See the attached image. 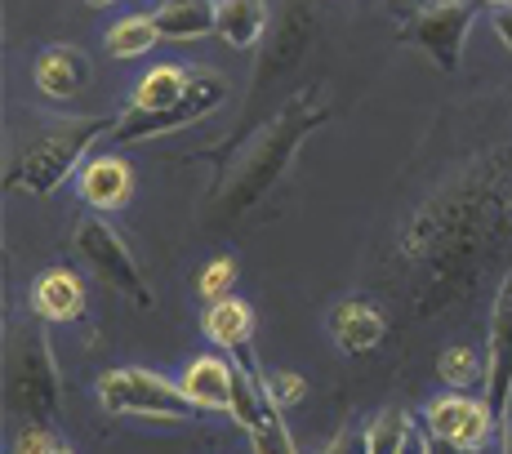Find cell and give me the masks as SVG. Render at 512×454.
<instances>
[{"label": "cell", "mask_w": 512, "mask_h": 454, "mask_svg": "<svg viewBox=\"0 0 512 454\" xmlns=\"http://www.w3.org/2000/svg\"><path fill=\"white\" fill-rule=\"evenodd\" d=\"M512 245V143L477 152L410 210L397 254L415 272V317L468 303L486 268Z\"/></svg>", "instance_id": "cell-1"}, {"label": "cell", "mask_w": 512, "mask_h": 454, "mask_svg": "<svg viewBox=\"0 0 512 454\" xmlns=\"http://www.w3.org/2000/svg\"><path fill=\"white\" fill-rule=\"evenodd\" d=\"M330 121V98L321 85H303L294 90L268 121L259 125L250 138L241 143L236 161L214 179V219L232 223L241 214H250L272 187L281 183V174L290 170L294 152L312 130Z\"/></svg>", "instance_id": "cell-2"}, {"label": "cell", "mask_w": 512, "mask_h": 454, "mask_svg": "<svg viewBox=\"0 0 512 454\" xmlns=\"http://www.w3.org/2000/svg\"><path fill=\"white\" fill-rule=\"evenodd\" d=\"M121 116H63V121H45L27 134V143L14 152L5 170L9 192L27 196H54L58 187L76 174L81 156L90 152L98 138L116 130Z\"/></svg>", "instance_id": "cell-3"}, {"label": "cell", "mask_w": 512, "mask_h": 454, "mask_svg": "<svg viewBox=\"0 0 512 454\" xmlns=\"http://www.w3.org/2000/svg\"><path fill=\"white\" fill-rule=\"evenodd\" d=\"M5 406L18 423L54 428L63 414V374L49 348L45 321H23L5 343Z\"/></svg>", "instance_id": "cell-4"}, {"label": "cell", "mask_w": 512, "mask_h": 454, "mask_svg": "<svg viewBox=\"0 0 512 454\" xmlns=\"http://www.w3.org/2000/svg\"><path fill=\"white\" fill-rule=\"evenodd\" d=\"M98 406L116 419H161V423H187L196 419L192 401H187L183 383H170L152 370H139V365H121V370L98 374L94 383Z\"/></svg>", "instance_id": "cell-5"}, {"label": "cell", "mask_w": 512, "mask_h": 454, "mask_svg": "<svg viewBox=\"0 0 512 454\" xmlns=\"http://www.w3.org/2000/svg\"><path fill=\"white\" fill-rule=\"evenodd\" d=\"M317 27H321L317 0H285L277 23L268 27V36L259 45V63H254V76H250V107L263 103L272 85H281L308 58L312 41H317Z\"/></svg>", "instance_id": "cell-6"}, {"label": "cell", "mask_w": 512, "mask_h": 454, "mask_svg": "<svg viewBox=\"0 0 512 454\" xmlns=\"http://www.w3.org/2000/svg\"><path fill=\"white\" fill-rule=\"evenodd\" d=\"M228 98H232V81H228V76L214 72V67H192V85H187V94L179 98V103L165 107V112H121L112 138H116V143H147V138L187 130V125L214 116L223 103H228Z\"/></svg>", "instance_id": "cell-7"}, {"label": "cell", "mask_w": 512, "mask_h": 454, "mask_svg": "<svg viewBox=\"0 0 512 454\" xmlns=\"http://www.w3.org/2000/svg\"><path fill=\"white\" fill-rule=\"evenodd\" d=\"M72 241H76V254L85 259V268H90L112 294H121V299L134 303L139 312L156 308V294H152V285H147L139 259H134L130 245L112 232V223H103L98 214H94V219H81V223H76Z\"/></svg>", "instance_id": "cell-8"}, {"label": "cell", "mask_w": 512, "mask_h": 454, "mask_svg": "<svg viewBox=\"0 0 512 454\" xmlns=\"http://www.w3.org/2000/svg\"><path fill=\"white\" fill-rule=\"evenodd\" d=\"M236 401H232V419L236 428L250 437L254 454H299L290 428H285V410L263 392V365L254 357V348L236 352Z\"/></svg>", "instance_id": "cell-9"}, {"label": "cell", "mask_w": 512, "mask_h": 454, "mask_svg": "<svg viewBox=\"0 0 512 454\" xmlns=\"http://www.w3.org/2000/svg\"><path fill=\"white\" fill-rule=\"evenodd\" d=\"M472 0H437V5H423L415 14H406L401 23V41L419 45V54H428L441 72H459L464 67V41L472 32Z\"/></svg>", "instance_id": "cell-10"}, {"label": "cell", "mask_w": 512, "mask_h": 454, "mask_svg": "<svg viewBox=\"0 0 512 454\" xmlns=\"http://www.w3.org/2000/svg\"><path fill=\"white\" fill-rule=\"evenodd\" d=\"M423 428L432 441H450L459 450L481 454L490 446V437L499 441V419L490 410L486 397H472V392H441L423 406Z\"/></svg>", "instance_id": "cell-11"}, {"label": "cell", "mask_w": 512, "mask_h": 454, "mask_svg": "<svg viewBox=\"0 0 512 454\" xmlns=\"http://www.w3.org/2000/svg\"><path fill=\"white\" fill-rule=\"evenodd\" d=\"M486 401L499 419V441L508 437V414H512V263L495 290L486 317Z\"/></svg>", "instance_id": "cell-12"}, {"label": "cell", "mask_w": 512, "mask_h": 454, "mask_svg": "<svg viewBox=\"0 0 512 454\" xmlns=\"http://www.w3.org/2000/svg\"><path fill=\"white\" fill-rule=\"evenodd\" d=\"M32 81H36V90H41V98L67 107V103H76V98H85V90H90L94 63H90V54H81L76 45H49L36 54Z\"/></svg>", "instance_id": "cell-13"}, {"label": "cell", "mask_w": 512, "mask_h": 454, "mask_svg": "<svg viewBox=\"0 0 512 454\" xmlns=\"http://www.w3.org/2000/svg\"><path fill=\"white\" fill-rule=\"evenodd\" d=\"M183 392L201 414H232L236 401V361L228 352H201L187 361L183 370Z\"/></svg>", "instance_id": "cell-14"}, {"label": "cell", "mask_w": 512, "mask_h": 454, "mask_svg": "<svg viewBox=\"0 0 512 454\" xmlns=\"http://www.w3.org/2000/svg\"><path fill=\"white\" fill-rule=\"evenodd\" d=\"M330 339L339 352H348V357H366L374 352L383 339H388V312L379 308V303L370 299H343L330 308Z\"/></svg>", "instance_id": "cell-15"}, {"label": "cell", "mask_w": 512, "mask_h": 454, "mask_svg": "<svg viewBox=\"0 0 512 454\" xmlns=\"http://www.w3.org/2000/svg\"><path fill=\"white\" fill-rule=\"evenodd\" d=\"M27 308L45 325H72L85 317V285L67 268H45L27 290Z\"/></svg>", "instance_id": "cell-16"}, {"label": "cell", "mask_w": 512, "mask_h": 454, "mask_svg": "<svg viewBox=\"0 0 512 454\" xmlns=\"http://www.w3.org/2000/svg\"><path fill=\"white\" fill-rule=\"evenodd\" d=\"M81 201L98 214H112V210H125L134 196V170L125 156H94L90 165L81 170Z\"/></svg>", "instance_id": "cell-17"}, {"label": "cell", "mask_w": 512, "mask_h": 454, "mask_svg": "<svg viewBox=\"0 0 512 454\" xmlns=\"http://www.w3.org/2000/svg\"><path fill=\"white\" fill-rule=\"evenodd\" d=\"M201 330L219 352L236 357V352L254 348V308L245 299H236V294H228V299H219V303H205Z\"/></svg>", "instance_id": "cell-18"}, {"label": "cell", "mask_w": 512, "mask_h": 454, "mask_svg": "<svg viewBox=\"0 0 512 454\" xmlns=\"http://www.w3.org/2000/svg\"><path fill=\"white\" fill-rule=\"evenodd\" d=\"M152 18H156V27H161V41H201V36H219V9L201 5V0H165Z\"/></svg>", "instance_id": "cell-19"}, {"label": "cell", "mask_w": 512, "mask_h": 454, "mask_svg": "<svg viewBox=\"0 0 512 454\" xmlns=\"http://www.w3.org/2000/svg\"><path fill=\"white\" fill-rule=\"evenodd\" d=\"M214 9H219V36L232 49L263 45V36H268V27H272L268 0H219Z\"/></svg>", "instance_id": "cell-20"}, {"label": "cell", "mask_w": 512, "mask_h": 454, "mask_svg": "<svg viewBox=\"0 0 512 454\" xmlns=\"http://www.w3.org/2000/svg\"><path fill=\"white\" fill-rule=\"evenodd\" d=\"M187 85H192V67L161 63V67H152L139 85H134L130 107H125V112H165V107H174L187 94Z\"/></svg>", "instance_id": "cell-21"}, {"label": "cell", "mask_w": 512, "mask_h": 454, "mask_svg": "<svg viewBox=\"0 0 512 454\" xmlns=\"http://www.w3.org/2000/svg\"><path fill=\"white\" fill-rule=\"evenodd\" d=\"M156 41H161V27H156L152 14H134V18H121V23L107 27L103 36V49L112 58H143L152 54Z\"/></svg>", "instance_id": "cell-22"}, {"label": "cell", "mask_w": 512, "mask_h": 454, "mask_svg": "<svg viewBox=\"0 0 512 454\" xmlns=\"http://www.w3.org/2000/svg\"><path fill=\"white\" fill-rule=\"evenodd\" d=\"M437 379L446 383L450 392H472L486 388V352L468 348V343H455L437 357Z\"/></svg>", "instance_id": "cell-23"}, {"label": "cell", "mask_w": 512, "mask_h": 454, "mask_svg": "<svg viewBox=\"0 0 512 454\" xmlns=\"http://www.w3.org/2000/svg\"><path fill=\"white\" fill-rule=\"evenodd\" d=\"M410 432H415V419H410L401 406H388L379 419H370L366 446H370V454H397L401 446H406Z\"/></svg>", "instance_id": "cell-24"}, {"label": "cell", "mask_w": 512, "mask_h": 454, "mask_svg": "<svg viewBox=\"0 0 512 454\" xmlns=\"http://www.w3.org/2000/svg\"><path fill=\"white\" fill-rule=\"evenodd\" d=\"M232 285H236V259H232V254H219V259H210L201 268V276H196V294H201L205 303L228 299Z\"/></svg>", "instance_id": "cell-25"}, {"label": "cell", "mask_w": 512, "mask_h": 454, "mask_svg": "<svg viewBox=\"0 0 512 454\" xmlns=\"http://www.w3.org/2000/svg\"><path fill=\"white\" fill-rule=\"evenodd\" d=\"M263 392H268L281 410H294V406L308 401L312 383L303 379V374H294V370H263Z\"/></svg>", "instance_id": "cell-26"}, {"label": "cell", "mask_w": 512, "mask_h": 454, "mask_svg": "<svg viewBox=\"0 0 512 454\" xmlns=\"http://www.w3.org/2000/svg\"><path fill=\"white\" fill-rule=\"evenodd\" d=\"M63 441H58L54 428H41V423H23V432H18L14 441V454H54Z\"/></svg>", "instance_id": "cell-27"}, {"label": "cell", "mask_w": 512, "mask_h": 454, "mask_svg": "<svg viewBox=\"0 0 512 454\" xmlns=\"http://www.w3.org/2000/svg\"><path fill=\"white\" fill-rule=\"evenodd\" d=\"M490 23H495V36L508 45V54H512V5H499Z\"/></svg>", "instance_id": "cell-28"}, {"label": "cell", "mask_w": 512, "mask_h": 454, "mask_svg": "<svg viewBox=\"0 0 512 454\" xmlns=\"http://www.w3.org/2000/svg\"><path fill=\"white\" fill-rule=\"evenodd\" d=\"M397 454H432V437H428V428H419V423H415V432H410L406 446H401Z\"/></svg>", "instance_id": "cell-29"}, {"label": "cell", "mask_w": 512, "mask_h": 454, "mask_svg": "<svg viewBox=\"0 0 512 454\" xmlns=\"http://www.w3.org/2000/svg\"><path fill=\"white\" fill-rule=\"evenodd\" d=\"M397 14H415V9H423V5H437V0H388Z\"/></svg>", "instance_id": "cell-30"}, {"label": "cell", "mask_w": 512, "mask_h": 454, "mask_svg": "<svg viewBox=\"0 0 512 454\" xmlns=\"http://www.w3.org/2000/svg\"><path fill=\"white\" fill-rule=\"evenodd\" d=\"M432 454H472V450H459V446H450V441H432Z\"/></svg>", "instance_id": "cell-31"}, {"label": "cell", "mask_w": 512, "mask_h": 454, "mask_svg": "<svg viewBox=\"0 0 512 454\" xmlns=\"http://www.w3.org/2000/svg\"><path fill=\"white\" fill-rule=\"evenodd\" d=\"M90 5H94V9H107V5H116V0H90Z\"/></svg>", "instance_id": "cell-32"}, {"label": "cell", "mask_w": 512, "mask_h": 454, "mask_svg": "<svg viewBox=\"0 0 512 454\" xmlns=\"http://www.w3.org/2000/svg\"><path fill=\"white\" fill-rule=\"evenodd\" d=\"M481 5H495L499 9V5H512V0H481Z\"/></svg>", "instance_id": "cell-33"}, {"label": "cell", "mask_w": 512, "mask_h": 454, "mask_svg": "<svg viewBox=\"0 0 512 454\" xmlns=\"http://www.w3.org/2000/svg\"><path fill=\"white\" fill-rule=\"evenodd\" d=\"M54 454H72V450H67V446H58V450H54Z\"/></svg>", "instance_id": "cell-34"}, {"label": "cell", "mask_w": 512, "mask_h": 454, "mask_svg": "<svg viewBox=\"0 0 512 454\" xmlns=\"http://www.w3.org/2000/svg\"><path fill=\"white\" fill-rule=\"evenodd\" d=\"M201 5H219V0H201Z\"/></svg>", "instance_id": "cell-35"}]
</instances>
